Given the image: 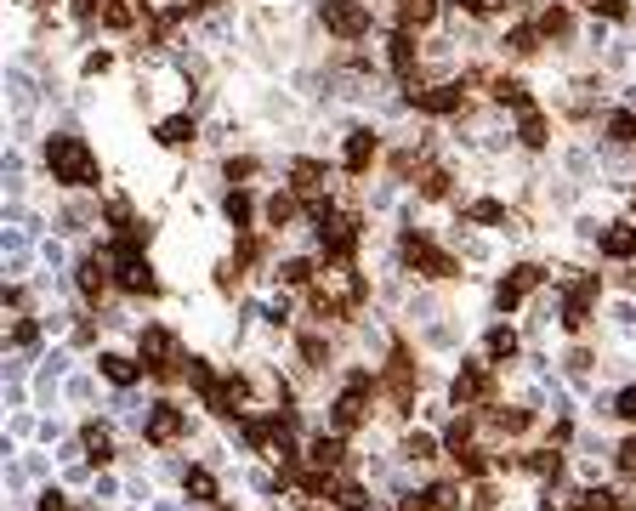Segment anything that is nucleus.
<instances>
[{
  "mask_svg": "<svg viewBox=\"0 0 636 511\" xmlns=\"http://www.w3.org/2000/svg\"><path fill=\"white\" fill-rule=\"evenodd\" d=\"M40 165H46V177H52L63 194H91V188H103V159H97V148H91L86 137H74V131L40 137Z\"/></svg>",
  "mask_w": 636,
  "mask_h": 511,
  "instance_id": "1",
  "label": "nucleus"
},
{
  "mask_svg": "<svg viewBox=\"0 0 636 511\" xmlns=\"http://www.w3.org/2000/svg\"><path fill=\"white\" fill-rule=\"evenodd\" d=\"M398 267H404V273H415V279H432V284L466 279L460 256H455V250H443L426 228H398Z\"/></svg>",
  "mask_w": 636,
  "mask_h": 511,
  "instance_id": "2",
  "label": "nucleus"
},
{
  "mask_svg": "<svg viewBox=\"0 0 636 511\" xmlns=\"http://www.w3.org/2000/svg\"><path fill=\"white\" fill-rule=\"evenodd\" d=\"M489 74H460V80H438V86H409V103L426 120H460L472 108V86H483Z\"/></svg>",
  "mask_w": 636,
  "mask_h": 511,
  "instance_id": "3",
  "label": "nucleus"
},
{
  "mask_svg": "<svg viewBox=\"0 0 636 511\" xmlns=\"http://www.w3.org/2000/svg\"><path fill=\"white\" fill-rule=\"evenodd\" d=\"M318 29L336 40V46H358V40H370L375 29V12L370 0H318Z\"/></svg>",
  "mask_w": 636,
  "mask_h": 511,
  "instance_id": "4",
  "label": "nucleus"
},
{
  "mask_svg": "<svg viewBox=\"0 0 636 511\" xmlns=\"http://www.w3.org/2000/svg\"><path fill=\"white\" fill-rule=\"evenodd\" d=\"M318 233V250H324V262L341 267V262H358V250H364V216L347 205V211H330L324 222H313Z\"/></svg>",
  "mask_w": 636,
  "mask_h": 511,
  "instance_id": "5",
  "label": "nucleus"
},
{
  "mask_svg": "<svg viewBox=\"0 0 636 511\" xmlns=\"http://www.w3.org/2000/svg\"><path fill=\"white\" fill-rule=\"evenodd\" d=\"M370 415H375V375L353 370L347 387L336 392V404H330V426L336 432H358V426H370Z\"/></svg>",
  "mask_w": 636,
  "mask_h": 511,
  "instance_id": "6",
  "label": "nucleus"
},
{
  "mask_svg": "<svg viewBox=\"0 0 636 511\" xmlns=\"http://www.w3.org/2000/svg\"><path fill=\"white\" fill-rule=\"evenodd\" d=\"M114 262V290L120 296H131V301H154V296H165V284H159V267L148 262V250H137V256H108Z\"/></svg>",
  "mask_w": 636,
  "mask_h": 511,
  "instance_id": "7",
  "label": "nucleus"
},
{
  "mask_svg": "<svg viewBox=\"0 0 636 511\" xmlns=\"http://www.w3.org/2000/svg\"><path fill=\"white\" fill-rule=\"evenodd\" d=\"M597 296H602V273H574V279L563 284V330L568 335H580L585 324H591Z\"/></svg>",
  "mask_w": 636,
  "mask_h": 511,
  "instance_id": "8",
  "label": "nucleus"
},
{
  "mask_svg": "<svg viewBox=\"0 0 636 511\" xmlns=\"http://www.w3.org/2000/svg\"><path fill=\"white\" fill-rule=\"evenodd\" d=\"M387 74L392 80H404V86H421L426 52H421V40H415V29H392L387 35Z\"/></svg>",
  "mask_w": 636,
  "mask_h": 511,
  "instance_id": "9",
  "label": "nucleus"
},
{
  "mask_svg": "<svg viewBox=\"0 0 636 511\" xmlns=\"http://www.w3.org/2000/svg\"><path fill=\"white\" fill-rule=\"evenodd\" d=\"M540 284H546V267H540V262L506 267V273H500V284H495V307H500V313H517V307H523Z\"/></svg>",
  "mask_w": 636,
  "mask_h": 511,
  "instance_id": "10",
  "label": "nucleus"
},
{
  "mask_svg": "<svg viewBox=\"0 0 636 511\" xmlns=\"http://www.w3.org/2000/svg\"><path fill=\"white\" fill-rule=\"evenodd\" d=\"M375 165H381V131L375 125H353L347 142H341V171L347 177H370Z\"/></svg>",
  "mask_w": 636,
  "mask_h": 511,
  "instance_id": "11",
  "label": "nucleus"
},
{
  "mask_svg": "<svg viewBox=\"0 0 636 511\" xmlns=\"http://www.w3.org/2000/svg\"><path fill=\"white\" fill-rule=\"evenodd\" d=\"M449 398H455L460 409H489V398H495V370H489V358H483V364H460Z\"/></svg>",
  "mask_w": 636,
  "mask_h": 511,
  "instance_id": "12",
  "label": "nucleus"
},
{
  "mask_svg": "<svg viewBox=\"0 0 636 511\" xmlns=\"http://www.w3.org/2000/svg\"><path fill=\"white\" fill-rule=\"evenodd\" d=\"M142 438L154 443V449H171V443L188 438V415H182L171 398H159V404L148 409V421H142Z\"/></svg>",
  "mask_w": 636,
  "mask_h": 511,
  "instance_id": "13",
  "label": "nucleus"
},
{
  "mask_svg": "<svg viewBox=\"0 0 636 511\" xmlns=\"http://www.w3.org/2000/svg\"><path fill=\"white\" fill-rule=\"evenodd\" d=\"M284 188L301 194L307 205H313V199H330V159H313V154L290 159V182H284Z\"/></svg>",
  "mask_w": 636,
  "mask_h": 511,
  "instance_id": "14",
  "label": "nucleus"
},
{
  "mask_svg": "<svg viewBox=\"0 0 636 511\" xmlns=\"http://www.w3.org/2000/svg\"><path fill=\"white\" fill-rule=\"evenodd\" d=\"M489 103L495 108H512V114H523V108H534V86L523 80V74H512V69H489Z\"/></svg>",
  "mask_w": 636,
  "mask_h": 511,
  "instance_id": "15",
  "label": "nucleus"
},
{
  "mask_svg": "<svg viewBox=\"0 0 636 511\" xmlns=\"http://www.w3.org/2000/svg\"><path fill=\"white\" fill-rule=\"evenodd\" d=\"M534 23H540L546 46H568V40L580 35V18H574V6H568V0H546V6L534 12Z\"/></svg>",
  "mask_w": 636,
  "mask_h": 511,
  "instance_id": "16",
  "label": "nucleus"
},
{
  "mask_svg": "<svg viewBox=\"0 0 636 511\" xmlns=\"http://www.w3.org/2000/svg\"><path fill=\"white\" fill-rule=\"evenodd\" d=\"M301 216H307V199L290 194V188H279V194L262 199V228H267V233H290Z\"/></svg>",
  "mask_w": 636,
  "mask_h": 511,
  "instance_id": "17",
  "label": "nucleus"
},
{
  "mask_svg": "<svg viewBox=\"0 0 636 511\" xmlns=\"http://www.w3.org/2000/svg\"><path fill=\"white\" fill-rule=\"evenodd\" d=\"M546 52V35H540V23H512L506 35H500V57L506 63H534V57Z\"/></svg>",
  "mask_w": 636,
  "mask_h": 511,
  "instance_id": "18",
  "label": "nucleus"
},
{
  "mask_svg": "<svg viewBox=\"0 0 636 511\" xmlns=\"http://www.w3.org/2000/svg\"><path fill=\"white\" fill-rule=\"evenodd\" d=\"M154 142L165 148V154H188V148L199 142V120L188 114V108H182V114H165V120L154 125Z\"/></svg>",
  "mask_w": 636,
  "mask_h": 511,
  "instance_id": "19",
  "label": "nucleus"
},
{
  "mask_svg": "<svg viewBox=\"0 0 636 511\" xmlns=\"http://www.w3.org/2000/svg\"><path fill=\"white\" fill-rule=\"evenodd\" d=\"M74 290L86 301H103L108 290H114V262L108 256H80V267H74Z\"/></svg>",
  "mask_w": 636,
  "mask_h": 511,
  "instance_id": "20",
  "label": "nucleus"
},
{
  "mask_svg": "<svg viewBox=\"0 0 636 511\" xmlns=\"http://www.w3.org/2000/svg\"><path fill=\"white\" fill-rule=\"evenodd\" d=\"M597 256H608V262H636V222H602Z\"/></svg>",
  "mask_w": 636,
  "mask_h": 511,
  "instance_id": "21",
  "label": "nucleus"
},
{
  "mask_svg": "<svg viewBox=\"0 0 636 511\" xmlns=\"http://www.w3.org/2000/svg\"><path fill=\"white\" fill-rule=\"evenodd\" d=\"M517 148H529V154H546L551 148V114L540 103L517 114Z\"/></svg>",
  "mask_w": 636,
  "mask_h": 511,
  "instance_id": "22",
  "label": "nucleus"
},
{
  "mask_svg": "<svg viewBox=\"0 0 636 511\" xmlns=\"http://www.w3.org/2000/svg\"><path fill=\"white\" fill-rule=\"evenodd\" d=\"M460 228H506V233H517L506 199H472V205L460 211Z\"/></svg>",
  "mask_w": 636,
  "mask_h": 511,
  "instance_id": "23",
  "label": "nucleus"
},
{
  "mask_svg": "<svg viewBox=\"0 0 636 511\" xmlns=\"http://www.w3.org/2000/svg\"><path fill=\"white\" fill-rule=\"evenodd\" d=\"M296 358H301V364H307L313 375H324L330 364H336V347H330V335H324V330H301V335H296Z\"/></svg>",
  "mask_w": 636,
  "mask_h": 511,
  "instance_id": "24",
  "label": "nucleus"
},
{
  "mask_svg": "<svg viewBox=\"0 0 636 511\" xmlns=\"http://www.w3.org/2000/svg\"><path fill=\"white\" fill-rule=\"evenodd\" d=\"M438 0H392V29H415V35H421V29H432V23H438Z\"/></svg>",
  "mask_w": 636,
  "mask_h": 511,
  "instance_id": "25",
  "label": "nucleus"
},
{
  "mask_svg": "<svg viewBox=\"0 0 636 511\" xmlns=\"http://www.w3.org/2000/svg\"><path fill=\"white\" fill-rule=\"evenodd\" d=\"M415 199H426V205H443V199H455V171L432 159L421 177H415Z\"/></svg>",
  "mask_w": 636,
  "mask_h": 511,
  "instance_id": "26",
  "label": "nucleus"
},
{
  "mask_svg": "<svg viewBox=\"0 0 636 511\" xmlns=\"http://www.w3.org/2000/svg\"><path fill=\"white\" fill-rule=\"evenodd\" d=\"M602 137L608 148H636V108H602Z\"/></svg>",
  "mask_w": 636,
  "mask_h": 511,
  "instance_id": "27",
  "label": "nucleus"
},
{
  "mask_svg": "<svg viewBox=\"0 0 636 511\" xmlns=\"http://www.w3.org/2000/svg\"><path fill=\"white\" fill-rule=\"evenodd\" d=\"M273 273H279V284H290V290H313L318 273H324V262H313V256H284Z\"/></svg>",
  "mask_w": 636,
  "mask_h": 511,
  "instance_id": "28",
  "label": "nucleus"
},
{
  "mask_svg": "<svg viewBox=\"0 0 636 511\" xmlns=\"http://www.w3.org/2000/svg\"><path fill=\"white\" fill-rule=\"evenodd\" d=\"M222 222H228L233 233H250V222H256V199H250V188H228V194H222Z\"/></svg>",
  "mask_w": 636,
  "mask_h": 511,
  "instance_id": "29",
  "label": "nucleus"
},
{
  "mask_svg": "<svg viewBox=\"0 0 636 511\" xmlns=\"http://www.w3.org/2000/svg\"><path fill=\"white\" fill-rule=\"evenodd\" d=\"M182 494L199 500V506H216V500H222V483H216L211 466H188V472H182Z\"/></svg>",
  "mask_w": 636,
  "mask_h": 511,
  "instance_id": "30",
  "label": "nucleus"
},
{
  "mask_svg": "<svg viewBox=\"0 0 636 511\" xmlns=\"http://www.w3.org/2000/svg\"><path fill=\"white\" fill-rule=\"evenodd\" d=\"M97 370H103L114 387H137L142 375H148V370H142V358H125V353H103V358H97Z\"/></svg>",
  "mask_w": 636,
  "mask_h": 511,
  "instance_id": "31",
  "label": "nucleus"
},
{
  "mask_svg": "<svg viewBox=\"0 0 636 511\" xmlns=\"http://www.w3.org/2000/svg\"><path fill=\"white\" fill-rule=\"evenodd\" d=\"M517 347H523V341H517L512 324H495V330L483 335V358H489V364H512Z\"/></svg>",
  "mask_w": 636,
  "mask_h": 511,
  "instance_id": "32",
  "label": "nucleus"
},
{
  "mask_svg": "<svg viewBox=\"0 0 636 511\" xmlns=\"http://www.w3.org/2000/svg\"><path fill=\"white\" fill-rule=\"evenodd\" d=\"M341 460H347V449H341V432H318L313 443H307V466H324V472H341Z\"/></svg>",
  "mask_w": 636,
  "mask_h": 511,
  "instance_id": "33",
  "label": "nucleus"
},
{
  "mask_svg": "<svg viewBox=\"0 0 636 511\" xmlns=\"http://www.w3.org/2000/svg\"><path fill=\"white\" fill-rule=\"evenodd\" d=\"M250 177H262V159L256 154H228L222 159V182H228V188H250Z\"/></svg>",
  "mask_w": 636,
  "mask_h": 511,
  "instance_id": "34",
  "label": "nucleus"
},
{
  "mask_svg": "<svg viewBox=\"0 0 636 511\" xmlns=\"http://www.w3.org/2000/svg\"><path fill=\"white\" fill-rule=\"evenodd\" d=\"M267 239H273L267 228H250V233H239V239H233V256H239L245 267H262V262H267Z\"/></svg>",
  "mask_w": 636,
  "mask_h": 511,
  "instance_id": "35",
  "label": "nucleus"
},
{
  "mask_svg": "<svg viewBox=\"0 0 636 511\" xmlns=\"http://www.w3.org/2000/svg\"><path fill=\"white\" fill-rule=\"evenodd\" d=\"M489 426L506 432V438H523V432L534 426V409H489Z\"/></svg>",
  "mask_w": 636,
  "mask_h": 511,
  "instance_id": "36",
  "label": "nucleus"
},
{
  "mask_svg": "<svg viewBox=\"0 0 636 511\" xmlns=\"http://www.w3.org/2000/svg\"><path fill=\"white\" fill-rule=\"evenodd\" d=\"M460 12H466V18H477V23H495V18H506V12H512L517 0H455Z\"/></svg>",
  "mask_w": 636,
  "mask_h": 511,
  "instance_id": "37",
  "label": "nucleus"
},
{
  "mask_svg": "<svg viewBox=\"0 0 636 511\" xmlns=\"http://www.w3.org/2000/svg\"><path fill=\"white\" fill-rule=\"evenodd\" d=\"M103 222H108L114 233H131V228H137V211H131V199H125V194H114V199L103 205Z\"/></svg>",
  "mask_w": 636,
  "mask_h": 511,
  "instance_id": "38",
  "label": "nucleus"
},
{
  "mask_svg": "<svg viewBox=\"0 0 636 511\" xmlns=\"http://www.w3.org/2000/svg\"><path fill=\"white\" fill-rule=\"evenodd\" d=\"M585 6H591V18H602V23H631L636 18L631 0H585Z\"/></svg>",
  "mask_w": 636,
  "mask_h": 511,
  "instance_id": "39",
  "label": "nucleus"
},
{
  "mask_svg": "<svg viewBox=\"0 0 636 511\" xmlns=\"http://www.w3.org/2000/svg\"><path fill=\"white\" fill-rule=\"evenodd\" d=\"M398 455H404V460H438V438H426V432H404Z\"/></svg>",
  "mask_w": 636,
  "mask_h": 511,
  "instance_id": "40",
  "label": "nucleus"
},
{
  "mask_svg": "<svg viewBox=\"0 0 636 511\" xmlns=\"http://www.w3.org/2000/svg\"><path fill=\"white\" fill-rule=\"evenodd\" d=\"M568 511H619V500L608 489H585V494H574V500H568Z\"/></svg>",
  "mask_w": 636,
  "mask_h": 511,
  "instance_id": "41",
  "label": "nucleus"
},
{
  "mask_svg": "<svg viewBox=\"0 0 636 511\" xmlns=\"http://www.w3.org/2000/svg\"><path fill=\"white\" fill-rule=\"evenodd\" d=\"M239 284H245V262H239V256H228V262H216V290H222V296H233Z\"/></svg>",
  "mask_w": 636,
  "mask_h": 511,
  "instance_id": "42",
  "label": "nucleus"
},
{
  "mask_svg": "<svg viewBox=\"0 0 636 511\" xmlns=\"http://www.w3.org/2000/svg\"><path fill=\"white\" fill-rule=\"evenodd\" d=\"M523 466H529L534 477H557V472H563V455H557V449H534Z\"/></svg>",
  "mask_w": 636,
  "mask_h": 511,
  "instance_id": "43",
  "label": "nucleus"
},
{
  "mask_svg": "<svg viewBox=\"0 0 636 511\" xmlns=\"http://www.w3.org/2000/svg\"><path fill=\"white\" fill-rule=\"evenodd\" d=\"M614 472H619V477H631V483H636V432L614 449Z\"/></svg>",
  "mask_w": 636,
  "mask_h": 511,
  "instance_id": "44",
  "label": "nucleus"
},
{
  "mask_svg": "<svg viewBox=\"0 0 636 511\" xmlns=\"http://www.w3.org/2000/svg\"><path fill=\"white\" fill-rule=\"evenodd\" d=\"M35 341H40V324H35V318H12V347H35Z\"/></svg>",
  "mask_w": 636,
  "mask_h": 511,
  "instance_id": "45",
  "label": "nucleus"
},
{
  "mask_svg": "<svg viewBox=\"0 0 636 511\" xmlns=\"http://www.w3.org/2000/svg\"><path fill=\"white\" fill-rule=\"evenodd\" d=\"M108 69H114V52H86V63H80L86 80H97V74H108Z\"/></svg>",
  "mask_w": 636,
  "mask_h": 511,
  "instance_id": "46",
  "label": "nucleus"
},
{
  "mask_svg": "<svg viewBox=\"0 0 636 511\" xmlns=\"http://www.w3.org/2000/svg\"><path fill=\"white\" fill-rule=\"evenodd\" d=\"M614 415H619V421H636V387H625L614 398Z\"/></svg>",
  "mask_w": 636,
  "mask_h": 511,
  "instance_id": "47",
  "label": "nucleus"
},
{
  "mask_svg": "<svg viewBox=\"0 0 636 511\" xmlns=\"http://www.w3.org/2000/svg\"><path fill=\"white\" fill-rule=\"evenodd\" d=\"M631 211H636V188H631Z\"/></svg>",
  "mask_w": 636,
  "mask_h": 511,
  "instance_id": "48",
  "label": "nucleus"
},
{
  "mask_svg": "<svg viewBox=\"0 0 636 511\" xmlns=\"http://www.w3.org/2000/svg\"><path fill=\"white\" fill-rule=\"evenodd\" d=\"M625 511H636V506H631V500H625Z\"/></svg>",
  "mask_w": 636,
  "mask_h": 511,
  "instance_id": "49",
  "label": "nucleus"
}]
</instances>
